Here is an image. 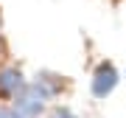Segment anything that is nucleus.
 <instances>
[{
	"label": "nucleus",
	"instance_id": "4",
	"mask_svg": "<svg viewBox=\"0 0 126 118\" xmlns=\"http://www.w3.org/2000/svg\"><path fill=\"white\" fill-rule=\"evenodd\" d=\"M0 118H23L17 110H0Z\"/></svg>",
	"mask_w": 126,
	"mask_h": 118
},
{
	"label": "nucleus",
	"instance_id": "3",
	"mask_svg": "<svg viewBox=\"0 0 126 118\" xmlns=\"http://www.w3.org/2000/svg\"><path fill=\"white\" fill-rule=\"evenodd\" d=\"M17 90H23V76H20V70H3L0 73V93L3 96H17Z\"/></svg>",
	"mask_w": 126,
	"mask_h": 118
},
{
	"label": "nucleus",
	"instance_id": "1",
	"mask_svg": "<svg viewBox=\"0 0 126 118\" xmlns=\"http://www.w3.org/2000/svg\"><path fill=\"white\" fill-rule=\"evenodd\" d=\"M45 90H39V84H31L25 87V93L17 98V113L20 115H36L42 110V101H45Z\"/></svg>",
	"mask_w": 126,
	"mask_h": 118
},
{
	"label": "nucleus",
	"instance_id": "2",
	"mask_svg": "<svg viewBox=\"0 0 126 118\" xmlns=\"http://www.w3.org/2000/svg\"><path fill=\"white\" fill-rule=\"evenodd\" d=\"M115 84H118V73L112 65H101L98 73H95V79H93V93L98 96V98H104V96H109L115 90Z\"/></svg>",
	"mask_w": 126,
	"mask_h": 118
}]
</instances>
